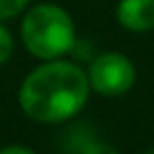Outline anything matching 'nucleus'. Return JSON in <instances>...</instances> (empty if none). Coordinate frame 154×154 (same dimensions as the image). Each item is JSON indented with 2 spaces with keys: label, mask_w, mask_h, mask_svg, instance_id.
<instances>
[{
  "label": "nucleus",
  "mask_w": 154,
  "mask_h": 154,
  "mask_svg": "<svg viewBox=\"0 0 154 154\" xmlns=\"http://www.w3.org/2000/svg\"><path fill=\"white\" fill-rule=\"evenodd\" d=\"M88 95L91 84L82 66L50 59L27 72L18 88V104L29 120L57 125L75 118L86 106Z\"/></svg>",
  "instance_id": "1"
},
{
  "label": "nucleus",
  "mask_w": 154,
  "mask_h": 154,
  "mask_svg": "<svg viewBox=\"0 0 154 154\" xmlns=\"http://www.w3.org/2000/svg\"><path fill=\"white\" fill-rule=\"evenodd\" d=\"M20 41L25 50L41 61L61 59L72 52L77 43L75 20L61 5L38 2L25 9L20 20Z\"/></svg>",
  "instance_id": "2"
},
{
  "label": "nucleus",
  "mask_w": 154,
  "mask_h": 154,
  "mask_svg": "<svg viewBox=\"0 0 154 154\" xmlns=\"http://www.w3.org/2000/svg\"><path fill=\"white\" fill-rule=\"evenodd\" d=\"M91 91L106 97L125 95L136 84V66L122 52H102L88 63Z\"/></svg>",
  "instance_id": "3"
},
{
  "label": "nucleus",
  "mask_w": 154,
  "mask_h": 154,
  "mask_svg": "<svg viewBox=\"0 0 154 154\" xmlns=\"http://www.w3.org/2000/svg\"><path fill=\"white\" fill-rule=\"evenodd\" d=\"M116 20L129 32H152L154 29V0H118Z\"/></svg>",
  "instance_id": "4"
},
{
  "label": "nucleus",
  "mask_w": 154,
  "mask_h": 154,
  "mask_svg": "<svg viewBox=\"0 0 154 154\" xmlns=\"http://www.w3.org/2000/svg\"><path fill=\"white\" fill-rule=\"evenodd\" d=\"M29 7V0H0V23L20 16Z\"/></svg>",
  "instance_id": "5"
},
{
  "label": "nucleus",
  "mask_w": 154,
  "mask_h": 154,
  "mask_svg": "<svg viewBox=\"0 0 154 154\" xmlns=\"http://www.w3.org/2000/svg\"><path fill=\"white\" fill-rule=\"evenodd\" d=\"M14 54V36L11 32L0 23V66H5Z\"/></svg>",
  "instance_id": "6"
},
{
  "label": "nucleus",
  "mask_w": 154,
  "mask_h": 154,
  "mask_svg": "<svg viewBox=\"0 0 154 154\" xmlns=\"http://www.w3.org/2000/svg\"><path fill=\"white\" fill-rule=\"evenodd\" d=\"M84 154H120L113 145L102 143V140H91V143L84 147Z\"/></svg>",
  "instance_id": "7"
},
{
  "label": "nucleus",
  "mask_w": 154,
  "mask_h": 154,
  "mask_svg": "<svg viewBox=\"0 0 154 154\" xmlns=\"http://www.w3.org/2000/svg\"><path fill=\"white\" fill-rule=\"evenodd\" d=\"M0 154H36V152L25 147V145H7V147L0 149Z\"/></svg>",
  "instance_id": "8"
}]
</instances>
